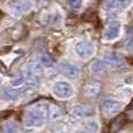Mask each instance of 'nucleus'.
Returning <instances> with one entry per match:
<instances>
[{
  "mask_svg": "<svg viewBox=\"0 0 133 133\" xmlns=\"http://www.w3.org/2000/svg\"><path fill=\"white\" fill-rule=\"evenodd\" d=\"M46 112L41 109H32L28 110L23 116V123L28 127H40L44 124Z\"/></svg>",
  "mask_w": 133,
  "mask_h": 133,
  "instance_id": "obj_1",
  "label": "nucleus"
},
{
  "mask_svg": "<svg viewBox=\"0 0 133 133\" xmlns=\"http://www.w3.org/2000/svg\"><path fill=\"white\" fill-rule=\"evenodd\" d=\"M33 6V0H11L7 4L9 12L15 16H21L22 14L30 11Z\"/></svg>",
  "mask_w": 133,
  "mask_h": 133,
  "instance_id": "obj_2",
  "label": "nucleus"
},
{
  "mask_svg": "<svg viewBox=\"0 0 133 133\" xmlns=\"http://www.w3.org/2000/svg\"><path fill=\"white\" fill-rule=\"evenodd\" d=\"M95 47L94 42L91 41H79L76 43L75 46V53L77 54V56L82 60H88L95 53Z\"/></svg>",
  "mask_w": 133,
  "mask_h": 133,
  "instance_id": "obj_3",
  "label": "nucleus"
},
{
  "mask_svg": "<svg viewBox=\"0 0 133 133\" xmlns=\"http://www.w3.org/2000/svg\"><path fill=\"white\" fill-rule=\"evenodd\" d=\"M42 65L40 62H30L25 68V77L27 78L28 84L35 85L37 77L42 74Z\"/></svg>",
  "mask_w": 133,
  "mask_h": 133,
  "instance_id": "obj_4",
  "label": "nucleus"
},
{
  "mask_svg": "<svg viewBox=\"0 0 133 133\" xmlns=\"http://www.w3.org/2000/svg\"><path fill=\"white\" fill-rule=\"evenodd\" d=\"M35 85L28 84L26 88L22 89H18V88H2V98L6 101H15V99L20 98L22 95H25L29 89H33Z\"/></svg>",
  "mask_w": 133,
  "mask_h": 133,
  "instance_id": "obj_5",
  "label": "nucleus"
},
{
  "mask_svg": "<svg viewBox=\"0 0 133 133\" xmlns=\"http://www.w3.org/2000/svg\"><path fill=\"white\" fill-rule=\"evenodd\" d=\"M120 29H122V23H120V21H117V20L111 21V22L108 23L105 30H104L103 39L105 40V41H113V40H116L119 36Z\"/></svg>",
  "mask_w": 133,
  "mask_h": 133,
  "instance_id": "obj_6",
  "label": "nucleus"
},
{
  "mask_svg": "<svg viewBox=\"0 0 133 133\" xmlns=\"http://www.w3.org/2000/svg\"><path fill=\"white\" fill-rule=\"evenodd\" d=\"M122 108H123L122 103L118 101H115V99H106L102 104V111L108 117H112V116L118 115L122 111Z\"/></svg>",
  "mask_w": 133,
  "mask_h": 133,
  "instance_id": "obj_7",
  "label": "nucleus"
},
{
  "mask_svg": "<svg viewBox=\"0 0 133 133\" xmlns=\"http://www.w3.org/2000/svg\"><path fill=\"white\" fill-rule=\"evenodd\" d=\"M53 94L58 98H69L72 95V87L66 82H56L53 85Z\"/></svg>",
  "mask_w": 133,
  "mask_h": 133,
  "instance_id": "obj_8",
  "label": "nucleus"
},
{
  "mask_svg": "<svg viewBox=\"0 0 133 133\" xmlns=\"http://www.w3.org/2000/svg\"><path fill=\"white\" fill-rule=\"evenodd\" d=\"M58 70L64 77L69 78V79H76L79 76V68L74 63L69 62H63L58 66Z\"/></svg>",
  "mask_w": 133,
  "mask_h": 133,
  "instance_id": "obj_9",
  "label": "nucleus"
},
{
  "mask_svg": "<svg viewBox=\"0 0 133 133\" xmlns=\"http://www.w3.org/2000/svg\"><path fill=\"white\" fill-rule=\"evenodd\" d=\"M94 113V109L89 105H75L71 110V115L76 119H83Z\"/></svg>",
  "mask_w": 133,
  "mask_h": 133,
  "instance_id": "obj_10",
  "label": "nucleus"
},
{
  "mask_svg": "<svg viewBox=\"0 0 133 133\" xmlns=\"http://www.w3.org/2000/svg\"><path fill=\"white\" fill-rule=\"evenodd\" d=\"M102 90V83L98 81H90L84 87V94L89 97H94L101 92Z\"/></svg>",
  "mask_w": 133,
  "mask_h": 133,
  "instance_id": "obj_11",
  "label": "nucleus"
},
{
  "mask_svg": "<svg viewBox=\"0 0 133 133\" xmlns=\"http://www.w3.org/2000/svg\"><path fill=\"white\" fill-rule=\"evenodd\" d=\"M132 4V0H105V8L106 9H125L130 7Z\"/></svg>",
  "mask_w": 133,
  "mask_h": 133,
  "instance_id": "obj_12",
  "label": "nucleus"
},
{
  "mask_svg": "<svg viewBox=\"0 0 133 133\" xmlns=\"http://www.w3.org/2000/svg\"><path fill=\"white\" fill-rule=\"evenodd\" d=\"M106 68H108V63L103 58H97L90 63V71L92 74H102L106 70Z\"/></svg>",
  "mask_w": 133,
  "mask_h": 133,
  "instance_id": "obj_13",
  "label": "nucleus"
},
{
  "mask_svg": "<svg viewBox=\"0 0 133 133\" xmlns=\"http://www.w3.org/2000/svg\"><path fill=\"white\" fill-rule=\"evenodd\" d=\"M62 116H63V111L60 106L55 105V104H50V105L48 106V117H49V119L56 120V119H60Z\"/></svg>",
  "mask_w": 133,
  "mask_h": 133,
  "instance_id": "obj_14",
  "label": "nucleus"
},
{
  "mask_svg": "<svg viewBox=\"0 0 133 133\" xmlns=\"http://www.w3.org/2000/svg\"><path fill=\"white\" fill-rule=\"evenodd\" d=\"M103 60L105 61L108 64H110V63H112V64H118V63H122L123 61H124V56L119 53H109L104 56Z\"/></svg>",
  "mask_w": 133,
  "mask_h": 133,
  "instance_id": "obj_15",
  "label": "nucleus"
},
{
  "mask_svg": "<svg viewBox=\"0 0 133 133\" xmlns=\"http://www.w3.org/2000/svg\"><path fill=\"white\" fill-rule=\"evenodd\" d=\"M125 123H126V118H125L124 116L117 117L116 119L112 120V123H111V125H110V132L111 133L118 132L120 129H123V126L125 125Z\"/></svg>",
  "mask_w": 133,
  "mask_h": 133,
  "instance_id": "obj_16",
  "label": "nucleus"
},
{
  "mask_svg": "<svg viewBox=\"0 0 133 133\" xmlns=\"http://www.w3.org/2000/svg\"><path fill=\"white\" fill-rule=\"evenodd\" d=\"M60 21V14L58 13H46L42 16V22L46 25H56Z\"/></svg>",
  "mask_w": 133,
  "mask_h": 133,
  "instance_id": "obj_17",
  "label": "nucleus"
},
{
  "mask_svg": "<svg viewBox=\"0 0 133 133\" xmlns=\"http://www.w3.org/2000/svg\"><path fill=\"white\" fill-rule=\"evenodd\" d=\"M97 131H98V124L95 120H90L77 133H97Z\"/></svg>",
  "mask_w": 133,
  "mask_h": 133,
  "instance_id": "obj_18",
  "label": "nucleus"
},
{
  "mask_svg": "<svg viewBox=\"0 0 133 133\" xmlns=\"http://www.w3.org/2000/svg\"><path fill=\"white\" fill-rule=\"evenodd\" d=\"M25 78H26L25 77V74H23V72H19V74H16V75L11 79V84L13 85V87L18 88V87H20L23 82H25Z\"/></svg>",
  "mask_w": 133,
  "mask_h": 133,
  "instance_id": "obj_19",
  "label": "nucleus"
},
{
  "mask_svg": "<svg viewBox=\"0 0 133 133\" xmlns=\"http://www.w3.org/2000/svg\"><path fill=\"white\" fill-rule=\"evenodd\" d=\"M40 63H41L43 66H51L54 63V60L49 54H42L41 57H40Z\"/></svg>",
  "mask_w": 133,
  "mask_h": 133,
  "instance_id": "obj_20",
  "label": "nucleus"
},
{
  "mask_svg": "<svg viewBox=\"0 0 133 133\" xmlns=\"http://www.w3.org/2000/svg\"><path fill=\"white\" fill-rule=\"evenodd\" d=\"M16 125L13 122H6L2 125V133H15Z\"/></svg>",
  "mask_w": 133,
  "mask_h": 133,
  "instance_id": "obj_21",
  "label": "nucleus"
},
{
  "mask_svg": "<svg viewBox=\"0 0 133 133\" xmlns=\"http://www.w3.org/2000/svg\"><path fill=\"white\" fill-rule=\"evenodd\" d=\"M81 1L82 0H69V5H70L72 8H78L81 6Z\"/></svg>",
  "mask_w": 133,
  "mask_h": 133,
  "instance_id": "obj_22",
  "label": "nucleus"
},
{
  "mask_svg": "<svg viewBox=\"0 0 133 133\" xmlns=\"http://www.w3.org/2000/svg\"><path fill=\"white\" fill-rule=\"evenodd\" d=\"M131 48H132V50H133V42L131 43Z\"/></svg>",
  "mask_w": 133,
  "mask_h": 133,
  "instance_id": "obj_23",
  "label": "nucleus"
}]
</instances>
